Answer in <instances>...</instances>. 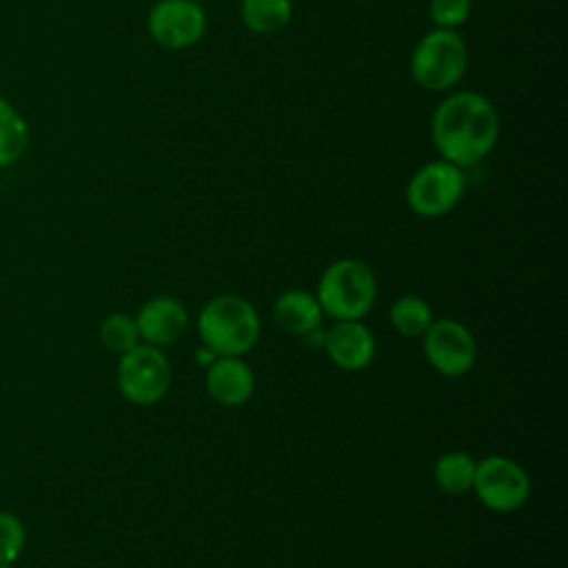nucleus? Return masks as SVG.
I'll list each match as a JSON object with an SVG mask.
<instances>
[{
  "label": "nucleus",
  "instance_id": "obj_11",
  "mask_svg": "<svg viewBox=\"0 0 568 568\" xmlns=\"http://www.w3.org/2000/svg\"><path fill=\"white\" fill-rule=\"evenodd\" d=\"M324 351L328 359L348 373L364 371L373 364L377 344L375 335L362 320H339L324 333Z\"/></svg>",
  "mask_w": 568,
  "mask_h": 568
},
{
  "label": "nucleus",
  "instance_id": "obj_5",
  "mask_svg": "<svg viewBox=\"0 0 568 568\" xmlns=\"http://www.w3.org/2000/svg\"><path fill=\"white\" fill-rule=\"evenodd\" d=\"M115 382L120 395L135 406H153L162 402L173 382V366L164 348L138 344L120 355Z\"/></svg>",
  "mask_w": 568,
  "mask_h": 568
},
{
  "label": "nucleus",
  "instance_id": "obj_7",
  "mask_svg": "<svg viewBox=\"0 0 568 568\" xmlns=\"http://www.w3.org/2000/svg\"><path fill=\"white\" fill-rule=\"evenodd\" d=\"M466 189L459 166L435 160L419 166L406 186V204L419 217H442L453 211Z\"/></svg>",
  "mask_w": 568,
  "mask_h": 568
},
{
  "label": "nucleus",
  "instance_id": "obj_21",
  "mask_svg": "<svg viewBox=\"0 0 568 568\" xmlns=\"http://www.w3.org/2000/svg\"><path fill=\"white\" fill-rule=\"evenodd\" d=\"M191 2H202V0H191Z\"/></svg>",
  "mask_w": 568,
  "mask_h": 568
},
{
  "label": "nucleus",
  "instance_id": "obj_16",
  "mask_svg": "<svg viewBox=\"0 0 568 568\" xmlns=\"http://www.w3.org/2000/svg\"><path fill=\"white\" fill-rule=\"evenodd\" d=\"M29 149L27 120L0 95V166L16 164Z\"/></svg>",
  "mask_w": 568,
  "mask_h": 568
},
{
  "label": "nucleus",
  "instance_id": "obj_13",
  "mask_svg": "<svg viewBox=\"0 0 568 568\" xmlns=\"http://www.w3.org/2000/svg\"><path fill=\"white\" fill-rule=\"evenodd\" d=\"M324 311L315 293L304 288H286L273 302V322L288 335L308 337L322 326Z\"/></svg>",
  "mask_w": 568,
  "mask_h": 568
},
{
  "label": "nucleus",
  "instance_id": "obj_15",
  "mask_svg": "<svg viewBox=\"0 0 568 568\" xmlns=\"http://www.w3.org/2000/svg\"><path fill=\"white\" fill-rule=\"evenodd\" d=\"M293 18L291 0H242L240 20L242 24L260 36L282 31Z\"/></svg>",
  "mask_w": 568,
  "mask_h": 568
},
{
  "label": "nucleus",
  "instance_id": "obj_18",
  "mask_svg": "<svg viewBox=\"0 0 568 568\" xmlns=\"http://www.w3.org/2000/svg\"><path fill=\"white\" fill-rule=\"evenodd\" d=\"M98 335H100L102 346L118 355H124L126 351H131L140 344V333H138L135 320H133V315H126V313L106 315L100 322Z\"/></svg>",
  "mask_w": 568,
  "mask_h": 568
},
{
  "label": "nucleus",
  "instance_id": "obj_14",
  "mask_svg": "<svg viewBox=\"0 0 568 568\" xmlns=\"http://www.w3.org/2000/svg\"><path fill=\"white\" fill-rule=\"evenodd\" d=\"M477 459L466 450H448L437 457L433 479L446 495H466L473 490Z\"/></svg>",
  "mask_w": 568,
  "mask_h": 568
},
{
  "label": "nucleus",
  "instance_id": "obj_4",
  "mask_svg": "<svg viewBox=\"0 0 568 568\" xmlns=\"http://www.w3.org/2000/svg\"><path fill=\"white\" fill-rule=\"evenodd\" d=\"M468 64L466 42L455 29L435 27L415 44L410 53V75L428 91L455 87Z\"/></svg>",
  "mask_w": 568,
  "mask_h": 568
},
{
  "label": "nucleus",
  "instance_id": "obj_1",
  "mask_svg": "<svg viewBox=\"0 0 568 568\" xmlns=\"http://www.w3.org/2000/svg\"><path fill=\"white\" fill-rule=\"evenodd\" d=\"M430 135L442 160L459 169L473 166L495 149L499 118L488 98L475 91H457L437 104Z\"/></svg>",
  "mask_w": 568,
  "mask_h": 568
},
{
  "label": "nucleus",
  "instance_id": "obj_8",
  "mask_svg": "<svg viewBox=\"0 0 568 568\" xmlns=\"http://www.w3.org/2000/svg\"><path fill=\"white\" fill-rule=\"evenodd\" d=\"M426 362L444 377H462L477 362V342L470 328L457 320H433L422 335Z\"/></svg>",
  "mask_w": 568,
  "mask_h": 568
},
{
  "label": "nucleus",
  "instance_id": "obj_17",
  "mask_svg": "<svg viewBox=\"0 0 568 568\" xmlns=\"http://www.w3.org/2000/svg\"><path fill=\"white\" fill-rule=\"evenodd\" d=\"M390 326L402 337H422L426 328L433 324V308L419 295H402L393 302L388 311Z\"/></svg>",
  "mask_w": 568,
  "mask_h": 568
},
{
  "label": "nucleus",
  "instance_id": "obj_10",
  "mask_svg": "<svg viewBox=\"0 0 568 568\" xmlns=\"http://www.w3.org/2000/svg\"><path fill=\"white\" fill-rule=\"evenodd\" d=\"M133 320L140 333V342L158 348L171 346L178 339H182V335L191 324V315L184 302L171 295L149 297L138 308Z\"/></svg>",
  "mask_w": 568,
  "mask_h": 568
},
{
  "label": "nucleus",
  "instance_id": "obj_6",
  "mask_svg": "<svg viewBox=\"0 0 568 568\" xmlns=\"http://www.w3.org/2000/svg\"><path fill=\"white\" fill-rule=\"evenodd\" d=\"M473 493L493 513H515L530 497V477L519 462L488 455L477 462Z\"/></svg>",
  "mask_w": 568,
  "mask_h": 568
},
{
  "label": "nucleus",
  "instance_id": "obj_9",
  "mask_svg": "<svg viewBox=\"0 0 568 568\" xmlns=\"http://www.w3.org/2000/svg\"><path fill=\"white\" fill-rule=\"evenodd\" d=\"M151 38L164 49H186L206 31V13L200 2L160 0L146 18Z\"/></svg>",
  "mask_w": 568,
  "mask_h": 568
},
{
  "label": "nucleus",
  "instance_id": "obj_12",
  "mask_svg": "<svg viewBox=\"0 0 568 568\" xmlns=\"http://www.w3.org/2000/svg\"><path fill=\"white\" fill-rule=\"evenodd\" d=\"M204 388L215 404L235 408L253 397L255 375L242 357H215L204 368Z\"/></svg>",
  "mask_w": 568,
  "mask_h": 568
},
{
  "label": "nucleus",
  "instance_id": "obj_2",
  "mask_svg": "<svg viewBox=\"0 0 568 568\" xmlns=\"http://www.w3.org/2000/svg\"><path fill=\"white\" fill-rule=\"evenodd\" d=\"M197 335L215 357H244L260 339L255 306L235 293L211 297L197 313Z\"/></svg>",
  "mask_w": 568,
  "mask_h": 568
},
{
  "label": "nucleus",
  "instance_id": "obj_3",
  "mask_svg": "<svg viewBox=\"0 0 568 568\" xmlns=\"http://www.w3.org/2000/svg\"><path fill=\"white\" fill-rule=\"evenodd\" d=\"M315 297L324 315L335 322L364 320L377 300V277L362 260L342 257L324 268Z\"/></svg>",
  "mask_w": 568,
  "mask_h": 568
},
{
  "label": "nucleus",
  "instance_id": "obj_20",
  "mask_svg": "<svg viewBox=\"0 0 568 568\" xmlns=\"http://www.w3.org/2000/svg\"><path fill=\"white\" fill-rule=\"evenodd\" d=\"M428 13L439 29H455L468 20L470 0H430Z\"/></svg>",
  "mask_w": 568,
  "mask_h": 568
},
{
  "label": "nucleus",
  "instance_id": "obj_19",
  "mask_svg": "<svg viewBox=\"0 0 568 568\" xmlns=\"http://www.w3.org/2000/svg\"><path fill=\"white\" fill-rule=\"evenodd\" d=\"M22 548H24L22 521L11 513L0 510V568L11 566L22 552Z\"/></svg>",
  "mask_w": 568,
  "mask_h": 568
}]
</instances>
